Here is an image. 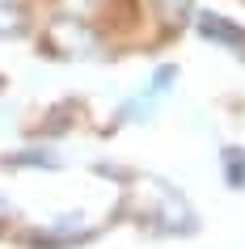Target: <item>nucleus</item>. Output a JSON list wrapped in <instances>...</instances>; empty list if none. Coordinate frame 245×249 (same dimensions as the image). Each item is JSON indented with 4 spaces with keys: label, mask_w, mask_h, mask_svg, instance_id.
Segmentation results:
<instances>
[{
    "label": "nucleus",
    "mask_w": 245,
    "mask_h": 249,
    "mask_svg": "<svg viewBox=\"0 0 245 249\" xmlns=\"http://www.w3.org/2000/svg\"><path fill=\"white\" fill-rule=\"evenodd\" d=\"M127 215L140 220L144 228H152V232H165V236H190L199 228V215L186 203V195L178 186H169L165 178H148V173L131 178Z\"/></svg>",
    "instance_id": "1"
},
{
    "label": "nucleus",
    "mask_w": 245,
    "mask_h": 249,
    "mask_svg": "<svg viewBox=\"0 0 245 249\" xmlns=\"http://www.w3.org/2000/svg\"><path fill=\"white\" fill-rule=\"evenodd\" d=\"M194 30L207 42H220L228 51H245V26H237V21H228V17H220V13H199L194 17Z\"/></svg>",
    "instance_id": "2"
},
{
    "label": "nucleus",
    "mask_w": 245,
    "mask_h": 249,
    "mask_svg": "<svg viewBox=\"0 0 245 249\" xmlns=\"http://www.w3.org/2000/svg\"><path fill=\"white\" fill-rule=\"evenodd\" d=\"M220 178H224L228 190H245V148L241 144L220 148Z\"/></svg>",
    "instance_id": "3"
},
{
    "label": "nucleus",
    "mask_w": 245,
    "mask_h": 249,
    "mask_svg": "<svg viewBox=\"0 0 245 249\" xmlns=\"http://www.w3.org/2000/svg\"><path fill=\"white\" fill-rule=\"evenodd\" d=\"M152 9L165 26H182L190 17V0H152Z\"/></svg>",
    "instance_id": "4"
},
{
    "label": "nucleus",
    "mask_w": 245,
    "mask_h": 249,
    "mask_svg": "<svg viewBox=\"0 0 245 249\" xmlns=\"http://www.w3.org/2000/svg\"><path fill=\"white\" fill-rule=\"evenodd\" d=\"M21 26H26V13L17 9L13 0H0V38H9V34H17Z\"/></svg>",
    "instance_id": "5"
},
{
    "label": "nucleus",
    "mask_w": 245,
    "mask_h": 249,
    "mask_svg": "<svg viewBox=\"0 0 245 249\" xmlns=\"http://www.w3.org/2000/svg\"><path fill=\"white\" fill-rule=\"evenodd\" d=\"M9 165H55V152H21L9 157Z\"/></svg>",
    "instance_id": "6"
}]
</instances>
